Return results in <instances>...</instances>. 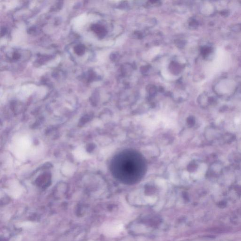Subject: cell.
I'll return each instance as SVG.
<instances>
[{"label": "cell", "mask_w": 241, "mask_h": 241, "mask_svg": "<svg viewBox=\"0 0 241 241\" xmlns=\"http://www.w3.org/2000/svg\"><path fill=\"white\" fill-rule=\"evenodd\" d=\"M74 51L78 55H82L85 51V47L82 44L78 45L74 48Z\"/></svg>", "instance_id": "6da1fadb"}, {"label": "cell", "mask_w": 241, "mask_h": 241, "mask_svg": "<svg viewBox=\"0 0 241 241\" xmlns=\"http://www.w3.org/2000/svg\"><path fill=\"white\" fill-rule=\"evenodd\" d=\"M92 29L99 35H102L104 33V28L99 25H94L92 26Z\"/></svg>", "instance_id": "7a4b0ae2"}, {"label": "cell", "mask_w": 241, "mask_h": 241, "mask_svg": "<svg viewBox=\"0 0 241 241\" xmlns=\"http://www.w3.org/2000/svg\"><path fill=\"white\" fill-rule=\"evenodd\" d=\"M20 58V54H19L17 52H14V54L12 55V58L14 60H18Z\"/></svg>", "instance_id": "3957f363"}]
</instances>
